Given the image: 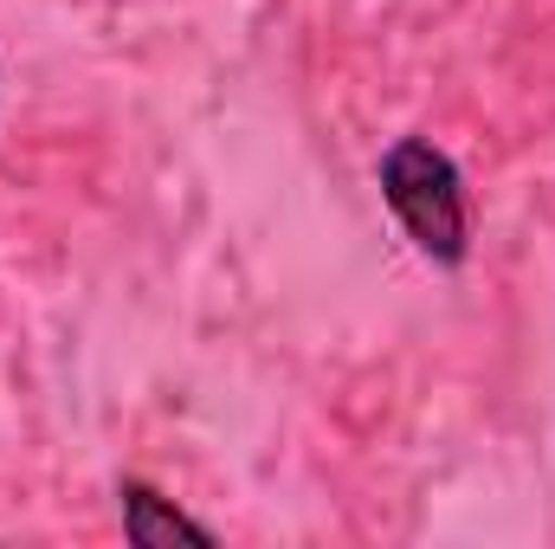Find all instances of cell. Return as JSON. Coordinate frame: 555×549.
I'll return each instance as SVG.
<instances>
[{"mask_svg":"<svg viewBox=\"0 0 555 549\" xmlns=\"http://www.w3.org/2000/svg\"><path fill=\"white\" fill-rule=\"evenodd\" d=\"M124 498V531H130V544L142 549H162V544H214V531L207 524H194V518H181V511H168L149 485H124L117 491Z\"/></svg>","mask_w":555,"mask_h":549,"instance_id":"obj_2","label":"cell"},{"mask_svg":"<svg viewBox=\"0 0 555 549\" xmlns=\"http://www.w3.org/2000/svg\"><path fill=\"white\" fill-rule=\"evenodd\" d=\"M382 194L426 259H439V266L465 259L472 214H465V181L446 149H433L426 137H401L382 155Z\"/></svg>","mask_w":555,"mask_h":549,"instance_id":"obj_1","label":"cell"}]
</instances>
